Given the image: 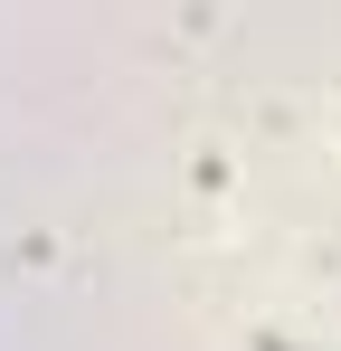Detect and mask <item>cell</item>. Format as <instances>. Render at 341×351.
I'll use <instances>...</instances> for the list:
<instances>
[{"label":"cell","instance_id":"6da1fadb","mask_svg":"<svg viewBox=\"0 0 341 351\" xmlns=\"http://www.w3.org/2000/svg\"><path fill=\"white\" fill-rule=\"evenodd\" d=\"M256 351H303V342H284V332H256Z\"/></svg>","mask_w":341,"mask_h":351}]
</instances>
